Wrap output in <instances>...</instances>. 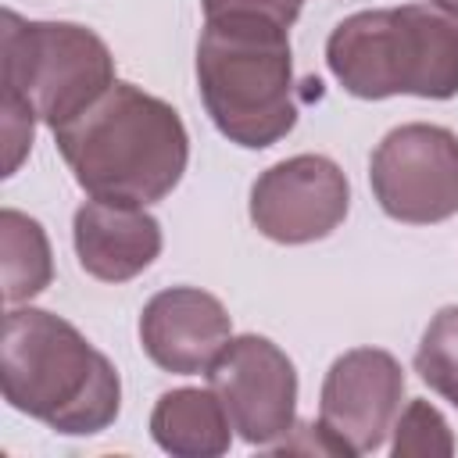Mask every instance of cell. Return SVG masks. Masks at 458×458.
I'll return each mask as SVG.
<instances>
[{"mask_svg":"<svg viewBox=\"0 0 458 458\" xmlns=\"http://www.w3.org/2000/svg\"><path fill=\"white\" fill-rule=\"evenodd\" d=\"M0 276H4V304H29L54 283V250L47 240V229L18 211H0Z\"/></svg>","mask_w":458,"mask_h":458,"instance_id":"cell-13","label":"cell"},{"mask_svg":"<svg viewBox=\"0 0 458 458\" xmlns=\"http://www.w3.org/2000/svg\"><path fill=\"white\" fill-rule=\"evenodd\" d=\"M415 372L433 394H440L451 408H458V304L440 308L422 329L415 351Z\"/></svg>","mask_w":458,"mask_h":458,"instance_id":"cell-14","label":"cell"},{"mask_svg":"<svg viewBox=\"0 0 458 458\" xmlns=\"http://www.w3.org/2000/svg\"><path fill=\"white\" fill-rule=\"evenodd\" d=\"M75 258L100 283H129L161 254V222L140 204L82 200L72 218Z\"/></svg>","mask_w":458,"mask_h":458,"instance_id":"cell-11","label":"cell"},{"mask_svg":"<svg viewBox=\"0 0 458 458\" xmlns=\"http://www.w3.org/2000/svg\"><path fill=\"white\" fill-rule=\"evenodd\" d=\"M369 186L394 222H447L458 215V132L433 122L390 129L369 157Z\"/></svg>","mask_w":458,"mask_h":458,"instance_id":"cell-6","label":"cell"},{"mask_svg":"<svg viewBox=\"0 0 458 458\" xmlns=\"http://www.w3.org/2000/svg\"><path fill=\"white\" fill-rule=\"evenodd\" d=\"M54 143L79 190L140 208L165 200L190 165V136L179 111L122 79L54 129Z\"/></svg>","mask_w":458,"mask_h":458,"instance_id":"cell-1","label":"cell"},{"mask_svg":"<svg viewBox=\"0 0 458 458\" xmlns=\"http://www.w3.org/2000/svg\"><path fill=\"white\" fill-rule=\"evenodd\" d=\"M36 114L4 93V175H14L21 168V161L32 150V132H36Z\"/></svg>","mask_w":458,"mask_h":458,"instance_id":"cell-16","label":"cell"},{"mask_svg":"<svg viewBox=\"0 0 458 458\" xmlns=\"http://www.w3.org/2000/svg\"><path fill=\"white\" fill-rule=\"evenodd\" d=\"M351 211V182L326 154H293L265 168L250 186L254 229L286 247L326 240Z\"/></svg>","mask_w":458,"mask_h":458,"instance_id":"cell-8","label":"cell"},{"mask_svg":"<svg viewBox=\"0 0 458 458\" xmlns=\"http://www.w3.org/2000/svg\"><path fill=\"white\" fill-rule=\"evenodd\" d=\"M233 340L225 304L200 286L157 290L140 311L143 354L172 376H200Z\"/></svg>","mask_w":458,"mask_h":458,"instance_id":"cell-10","label":"cell"},{"mask_svg":"<svg viewBox=\"0 0 458 458\" xmlns=\"http://www.w3.org/2000/svg\"><path fill=\"white\" fill-rule=\"evenodd\" d=\"M404 397V369L383 347L344 351L318 390V426L340 454L379 451Z\"/></svg>","mask_w":458,"mask_h":458,"instance_id":"cell-9","label":"cell"},{"mask_svg":"<svg viewBox=\"0 0 458 458\" xmlns=\"http://www.w3.org/2000/svg\"><path fill=\"white\" fill-rule=\"evenodd\" d=\"M433 7H440V11H447V14H454L458 18V0H429Z\"/></svg>","mask_w":458,"mask_h":458,"instance_id":"cell-18","label":"cell"},{"mask_svg":"<svg viewBox=\"0 0 458 458\" xmlns=\"http://www.w3.org/2000/svg\"><path fill=\"white\" fill-rule=\"evenodd\" d=\"M326 64L358 100L458 97V18L433 4L347 14L326 39Z\"/></svg>","mask_w":458,"mask_h":458,"instance_id":"cell-4","label":"cell"},{"mask_svg":"<svg viewBox=\"0 0 458 458\" xmlns=\"http://www.w3.org/2000/svg\"><path fill=\"white\" fill-rule=\"evenodd\" d=\"M0 86L43 125L61 129L114 86V57L86 25L29 21L4 11Z\"/></svg>","mask_w":458,"mask_h":458,"instance_id":"cell-5","label":"cell"},{"mask_svg":"<svg viewBox=\"0 0 458 458\" xmlns=\"http://www.w3.org/2000/svg\"><path fill=\"white\" fill-rule=\"evenodd\" d=\"M394 458H447L454 454V437L437 404L426 397L408 401L394 419Z\"/></svg>","mask_w":458,"mask_h":458,"instance_id":"cell-15","label":"cell"},{"mask_svg":"<svg viewBox=\"0 0 458 458\" xmlns=\"http://www.w3.org/2000/svg\"><path fill=\"white\" fill-rule=\"evenodd\" d=\"M197 89L215 129L265 150L297 125L290 29L265 14H211L197 39Z\"/></svg>","mask_w":458,"mask_h":458,"instance_id":"cell-3","label":"cell"},{"mask_svg":"<svg viewBox=\"0 0 458 458\" xmlns=\"http://www.w3.org/2000/svg\"><path fill=\"white\" fill-rule=\"evenodd\" d=\"M233 429L250 447H276L297 422V369L279 344L240 333L204 372Z\"/></svg>","mask_w":458,"mask_h":458,"instance_id":"cell-7","label":"cell"},{"mask_svg":"<svg viewBox=\"0 0 458 458\" xmlns=\"http://www.w3.org/2000/svg\"><path fill=\"white\" fill-rule=\"evenodd\" d=\"M150 437L172 458H222L233 447V422L211 386H175L157 397Z\"/></svg>","mask_w":458,"mask_h":458,"instance_id":"cell-12","label":"cell"},{"mask_svg":"<svg viewBox=\"0 0 458 458\" xmlns=\"http://www.w3.org/2000/svg\"><path fill=\"white\" fill-rule=\"evenodd\" d=\"M0 386L14 411L61 437L104 433L122 411V379L111 358L68 318L32 304L4 311Z\"/></svg>","mask_w":458,"mask_h":458,"instance_id":"cell-2","label":"cell"},{"mask_svg":"<svg viewBox=\"0 0 458 458\" xmlns=\"http://www.w3.org/2000/svg\"><path fill=\"white\" fill-rule=\"evenodd\" d=\"M301 4L304 0H200L204 18H211V14H265V18L283 21L286 29L297 21Z\"/></svg>","mask_w":458,"mask_h":458,"instance_id":"cell-17","label":"cell"}]
</instances>
